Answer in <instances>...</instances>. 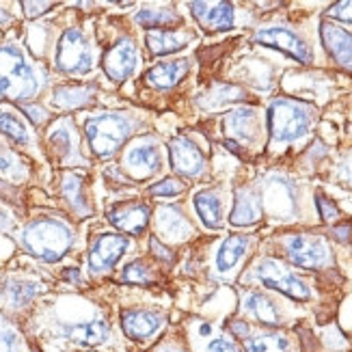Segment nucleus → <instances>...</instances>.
I'll return each mask as SVG.
<instances>
[{"label":"nucleus","mask_w":352,"mask_h":352,"mask_svg":"<svg viewBox=\"0 0 352 352\" xmlns=\"http://www.w3.org/2000/svg\"><path fill=\"white\" fill-rule=\"evenodd\" d=\"M24 249L41 262H58L67 255L74 244V232L60 221L37 219L22 232Z\"/></svg>","instance_id":"obj_1"},{"label":"nucleus","mask_w":352,"mask_h":352,"mask_svg":"<svg viewBox=\"0 0 352 352\" xmlns=\"http://www.w3.org/2000/svg\"><path fill=\"white\" fill-rule=\"evenodd\" d=\"M39 91V78L22 50L15 45L0 48V96L9 100H30Z\"/></svg>","instance_id":"obj_2"},{"label":"nucleus","mask_w":352,"mask_h":352,"mask_svg":"<svg viewBox=\"0 0 352 352\" xmlns=\"http://www.w3.org/2000/svg\"><path fill=\"white\" fill-rule=\"evenodd\" d=\"M314 113L309 106L294 100H274L268 109V126L274 143H292L311 128Z\"/></svg>","instance_id":"obj_3"},{"label":"nucleus","mask_w":352,"mask_h":352,"mask_svg":"<svg viewBox=\"0 0 352 352\" xmlns=\"http://www.w3.org/2000/svg\"><path fill=\"white\" fill-rule=\"evenodd\" d=\"M85 134L89 139L91 149H94L98 156L106 158L115 154L132 134V121L130 117L121 113H102V115L87 119Z\"/></svg>","instance_id":"obj_4"},{"label":"nucleus","mask_w":352,"mask_h":352,"mask_svg":"<svg viewBox=\"0 0 352 352\" xmlns=\"http://www.w3.org/2000/svg\"><path fill=\"white\" fill-rule=\"evenodd\" d=\"M56 67L65 74H87L94 69V50L78 28H67L56 45Z\"/></svg>","instance_id":"obj_5"},{"label":"nucleus","mask_w":352,"mask_h":352,"mask_svg":"<svg viewBox=\"0 0 352 352\" xmlns=\"http://www.w3.org/2000/svg\"><path fill=\"white\" fill-rule=\"evenodd\" d=\"M253 277L264 283L266 287L270 289H277V292L285 294L287 298L292 300H309L311 298V289L309 285L305 283L300 277L292 270H287L285 266H281L279 262H274V259H264V262H259L253 270Z\"/></svg>","instance_id":"obj_6"},{"label":"nucleus","mask_w":352,"mask_h":352,"mask_svg":"<svg viewBox=\"0 0 352 352\" xmlns=\"http://www.w3.org/2000/svg\"><path fill=\"white\" fill-rule=\"evenodd\" d=\"M283 249L287 259L300 268H322L331 262V251L324 238L296 234L283 240Z\"/></svg>","instance_id":"obj_7"},{"label":"nucleus","mask_w":352,"mask_h":352,"mask_svg":"<svg viewBox=\"0 0 352 352\" xmlns=\"http://www.w3.org/2000/svg\"><path fill=\"white\" fill-rule=\"evenodd\" d=\"M166 316L158 309L147 307H130L121 314V329H124L126 338L134 342H147L164 329Z\"/></svg>","instance_id":"obj_8"},{"label":"nucleus","mask_w":352,"mask_h":352,"mask_svg":"<svg viewBox=\"0 0 352 352\" xmlns=\"http://www.w3.org/2000/svg\"><path fill=\"white\" fill-rule=\"evenodd\" d=\"M255 41L289 54L292 58H296L298 63H311V58H314L309 45L305 43L294 30H289L285 26H268V28L257 30Z\"/></svg>","instance_id":"obj_9"},{"label":"nucleus","mask_w":352,"mask_h":352,"mask_svg":"<svg viewBox=\"0 0 352 352\" xmlns=\"http://www.w3.org/2000/svg\"><path fill=\"white\" fill-rule=\"evenodd\" d=\"M130 247V240L121 234H100L96 242L91 244L89 251V268L94 274H102L111 270L121 255H124Z\"/></svg>","instance_id":"obj_10"},{"label":"nucleus","mask_w":352,"mask_h":352,"mask_svg":"<svg viewBox=\"0 0 352 352\" xmlns=\"http://www.w3.org/2000/svg\"><path fill=\"white\" fill-rule=\"evenodd\" d=\"M60 338L82 348H100L111 340V324L106 318L96 316L82 322L65 324L60 329Z\"/></svg>","instance_id":"obj_11"},{"label":"nucleus","mask_w":352,"mask_h":352,"mask_svg":"<svg viewBox=\"0 0 352 352\" xmlns=\"http://www.w3.org/2000/svg\"><path fill=\"white\" fill-rule=\"evenodd\" d=\"M169 156H171V166L186 177H197L206 171V160L197 145L186 139V136H175L169 145Z\"/></svg>","instance_id":"obj_12"},{"label":"nucleus","mask_w":352,"mask_h":352,"mask_svg":"<svg viewBox=\"0 0 352 352\" xmlns=\"http://www.w3.org/2000/svg\"><path fill=\"white\" fill-rule=\"evenodd\" d=\"M136 63H139V52H136L134 41L121 39L113 45L109 52H106L104 72L109 74V78L121 82L136 69Z\"/></svg>","instance_id":"obj_13"},{"label":"nucleus","mask_w":352,"mask_h":352,"mask_svg":"<svg viewBox=\"0 0 352 352\" xmlns=\"http://www.w3.org/2000/svg\"><path fill=\"white\" fill-rule=\"evenodd\" d=\"M320 37H322L324 48L333 56L335 63L352 72V35L348 30L338 24L324 22L320 26Z\"/></svg>","instance_id":"obj_14"},{"label":"nucleus","mask_w":352,"mask_h":352,"mask_svg":"<svg viewBox=\"0 0 352 352\" xmlns=\"http://www.w3.org/2000/svg\"><path fill=\"white\" fill-rule=\"evenodd\" d=\"M41 283L20 279V277H9L0 283V298L11 309H24L41 294Z\"/></svg>","instance_id":"obj_15"},{"label":"nucleus","mask_w":352,"mask_h":352,"mask_svg":"<svg viewBox=\"0 0 352 352\" xmlns=\"http://www.w3.org/2000/svg\"><path fill=\"white\" fill-rule=\"evenodd\" d=\"M188 7L206 30H227L234 26V5L229 3H190Z\"/></svg>","instance_id":"obj_16"},{"label":"nucleus","mask_w":352,"mask_h":352,"mask_svg":"<svg viewBox=\"0 0 352 352\" xmlns=\"http://www.w3.org/2000/svg\"><path fill=\"white\" fill-rule=\"evenodd\" d=\"M160 162V149L154 141H139L126 151V164L136 175H154L162 166Z\"/></svg>","instance_id":"obj_17"},{"label":"nucleus","mask_w":352,"mask_h":352,"mask_svg":"<svg viewBox=\"0 0 352 352\" xmlns=\"http://www.w3.org/2000/svg\"><path fill=\"white\" fill-rule=\"evenodd\" d=\"M109 221L128 234H143L149 225V208L143 204H126L117 206L109 212Z\"/></svg>","instance_id":"obj_18"},{"label":"nucleus","mask_w":352,"mask_h":352,"mask_svg":"<svg viewBox=\"0 0 352 352\" xmlns=\"http://www.w3.org/2000/svg\"><path fill=\"white\" fill-rule=\"evenodd\" d=\"M262 219V199H259L251 188H240L236 192V201L229 223L236 227H249Z\"/></svg>","instance_id":"obj_19"},{"label":"nucleus","mask_w":352,"mask_h":352,"mask_svg":"<svg viewBox=\"0 0 352 352\" xmlns=\"http://www.w3.org/2000/svg\"><path fill=\"white\" fill-rule=\"evenodd\" d=\"M242 311L255 318L257 322L268 324V327H277L281 322L277 305L262 292H244L242 294Z\"/></svg>","instance_id":"obj_20"},{"label":"nucleus","mask_w":352,"mask_h":352,"mask_svg":"<svg viewBox=\"0 0 352 352\" xmlns=\"http://www.w3.org/2000/svg\"><path fill=\"white\" fill-rule=\"evenodd\" d=\"M264 197L274 217H279V219L292 217L296 201H294V190L285 179H270L264 188Z\"/></svg>","instance_id":"obj_21"},{"label":"nucleus","mask_w":352,"mask_h":352,"mask_svg":"<svg viewBox=\"0 0 352 352\" xmlns=\"http://www.w3.org/2000/svg\"><path fill=\"white\" fill-rule=\"evenodd\" d=\"M188 74V60L175 58L169 63H160L145 74V82L154 89H171Z\"/></svg>","instance_id":"obj_22"},{"label":"nucleus","mask_w":352,"mask_h":352,"mask_svg":"<svg viewBox=\"0 0 352 352\" xmlns=\"http://www.w3.org/2000/svg\"><path fill=\"white\" fill-rule=\"evenodd\" d=\"M225 128L227 132L236 136L238 141L251 143L259 130V119L255 109H234L225 117Z\"/></svg>","instance_id":"obj_23"},{"label":"nucleus","mask_w":352,"mask_h":352,"mask_svg":"<svg viewBox=\"0 0 352 352\" xmlns=\"http://www.w3.org/2000/svg\"><path fill=\"white\" fill-rule=\"evenodd\" d=\"M192 204H195V210L199 214V219L204 221L206 227L219 229L223 225V204H221V197L214 190L197 192L195 199H192Z\"/></svg>","instance_id":"obj_24"},{"label":"nucleus","mask_w":352,"mask_h":352,"mask_svg":"<svg viewBox=\"0 0 352 352\" xmlns=\"http://www.w3.org/2000/svg\"><path fill=\"white\" fill-rule=\"evenodd\" d=\"M251 238L249 236H229L217 251V268L221 272H229L240 264V259L247 255Z\"/></svg>","instance_id":"obj_25"},{"label":"nucleus","mask_w":352,"mask_h":352,"mask_svg":"<svg viewBox=\"0 0 352 352\" xmlns=\"http://www.w3.org/2000/svg\"><path fill=\"white\" fill-rule=\"evenodd\" d=\"M188 37L182 33H173V30H149L145 35V45L151 54L162 56V54H173L177 50L186 48Z\"/></svg>","instance_id":"obj_26"},{"label":"nucleus","mask_w":352,"mask_h":352,"mask_svg":"<svg viewBox=\"0 0 352 352\" xmlns=\"http://www.w3.org/2000/svg\"><path fill=\"white\" fill-rule=\"evenodd\" d=\"M156 223H158V232L160 234L175 238V240H184V238H188L192 234L190 223L184 219V214L173 206L160 208Z\"/></svg>","instance_id":"obj_27"},{"label":"nucleus","mask_w":352,"mask_h":352,"mask_svg":"<svg viewBox=\"0 0 352 352\" xmlns=\"http://www.w3.org/2000/svg\"><path fill=\"white\" fill-rule=\"evenodd\" d=\"M244 348L247 352H292L289 340L283 333L277 331H264V333H253L244 340Z\"/></svg>","instance_id":"obj_28"},{"label":"nucleus","mask_w":352,"mask_h":352,"mask_svg":"<svg viewBox=\"0 0 352 352\" xmlns=\"http://www.w3.org/2000/svg\"><path fill=\"white\" fill-rule=\"evenodd\" d=\"M52 102L54 106H58V109H63V111L80 109V106L94 102V89L91 87H58L54 91Z\"/></svg>","instance_id":"obj_29"},{"label":"nucleus","mask_w":352,"mask_h":352,"mask_svg":"<svg viewBox=\"0 0 352 352\" xmlns=\"http://www.w3.org/2000/svg\"><path fill=\"white\" fill-rule=\"evenodd\" d=\"M177 13L173 9H164V7H154V9H141L134 15V22L143 26V28H151V30H162V26H173L177 24Z\"/></svg>","instance_id":"obj_30"},{"label":"nucleus","mask_w":352,"mask_h":352,"mask_svg":"<svg viewBox=\"0 0 352 352\" xmlns=\"http://www.w3.org/2000/svg\"><path fill=\"white\" fill-rule=\"evenodd\" d=\"M63 195L69 201V206L78 212V214H87L89 206L85 199V190H82V177L76 173H67L63 177Z\"/></svg>","instance_id":"obj_31"},{"label":"nucleus","mask_w":352,"mask_h":352,"mask_svg":"<svg viewBox=\"0 0 352 352\" xmlns=\"http://www.w3.org/2000/svg\"><path fill=\"white\" fill-rule=\"evenodd\" d=\"M121 281L130 283V285H151L156 281V277H154V272L149 270L147 262H143V259H134V262H130L124 268Z\"/></svg>","instance_id":"obj_32"},{"label":"nucleus","mask_w":352,"mask_h":352,"mask_svg":"<svg viewBox=\"0 0 352 352\" xmlns=\"http://www.w3.org/2000/svg\"><path fill=\"white\" fill-rule=\"evenodd\" d=\"M0 132H3L5 136H9V139L15 141V143H28L30 141L26 126L18 117L7 113V111L0 113Z\"/></svg>","instance_id":"obj_33"},{"label":"nucleus","mask_w":352,"mask_h":352,"mask_svg":"<svg viewBox=\"0 0 352 352\" xmlns=\"http://www.w3.org/2000/svg\"><path fill=\"white\" fill-rule=\"evenodd\" d=\"M0 352H24L20 333L5 320H0Z\"/></svg>","instance_id":"obj_34"},{"label":"nucleus","mask_w":352,"mask_h":352,"mask_svg":"<svg viewBox=\"0 0 352 352\" xmlns=\"http://www.w3.org/2000/svg\"><path fill=\"white\" fill-rule=\"evenodd\" d=\"M50 143L56 149V154L63 160H67V158H72L76 154V147H74V141H72L69 128H54V132L50 134Z\"/></svg>","instance_id":"obj_35"},{"label":"nucleus","mask_w":352,"mask_h":352,"mask_svg":"<svg viewBox=\"0 0 352 352\" xmlns=\"http://www.w3.org/2000/svg\"><path fill=\"white\" fill-rule=\"evenodd\" d=\"M186 190V184L175 179V177H166L156 182L154 186H149V195L151 197H177Z\"/></svg>","instance_id":"obj_36"},{"label":"nucleus","mask_w":352,"mask_h":352,"mask_svg":"<svg viewBox=\"0 0 352 352\" xmlns=\"http://www.w3.org/2000/svg\"><path fill=\"white\" fill-rule=\"evenodd\" d=\"M316 206H318V210H320V217H322L324 221H335V219H340V208L335 206L329 197L318 195V197H316Z\"/></svg>","instance_id":"obj_37"},{"label":"nucleus","mask_w":352,"mask_h":352,"mask_svg":"<svg viewBox=\"0 0 352 352\" xmlns=\"http://www.w3.org/2000/svg\"><path fill=\"white\" fill-rule=\"evenodd\" d=\"M0 171L7 175L18 173V158H15L13 151H9L3 143H0Z\"/></svg>","instance_id":"obj_38"},{"label":"nucleus","mask_w":352,"mask_h":352,"mask_svg":"<svg viewBox=\"0 0 352 352\" xmlns=\"http://www.w3.org/2000/svg\"><path fill=\"white\" fill-rule=\"evenodd\" d=\"M208 352H240L236 342H232L225 335H219V338H214L210 344H208Z\"/></svg>","instance_id":"obj_39"},{"label":"nucleus","mask_w":352,"mask_h":352,"mask_svg":"<svg viewBox=\"0 0 352 352\" xmlns=\"http://www.w3.org/2000/svg\"><path fill=\"white\" fill-rule=\"evenodd\" d=\"M327 15H331V18H338V20H344V22H352V0H348V3H338L333 5Z\"/></svg>","instance_id":"obj_40"},{"label":"nucleus","mask_w":352,"mask_h":352,"mask_svg":"<svg viewBox=\"0 0 352 352\" xmlns=\"http://www.w3.org/2000/svg\"><path fill=\"white\" fill-rule=\"evenodd\" d=\"M149 249H151V255H156L158 259H162V262H173V253L162 247V244L158 242V238H149Z\"/></svg>","instance_id":"obj_41"},{"label":"nucleus","mask_w":352,"mask_h":352,"mask_svg":"<svg viewBox=\"0 0 352 352\" xmlns=\"http://www.w3.org/2000/svg\"><path fill=\"white\" fill-rule=\"evenodd\" d=\"M229 329H232V333L236 335V338H242V340H247L249 338V324L247 322H242V320H236V322L229 324Z\"/></svg>","instance_id":"obj_42"},{"label":"nucleus","mask_w":352,"mask_h":352,"mask_svg":"<svg viewBox=\"0 0 352 352\" xmlns=\"http://www.w3.org/2000/svg\"><path fill=\"white\" fill-rule=\"evenodd\" d=\"M24 7H26V15H30V18H33V15L45 11L50 5L48 3H24Z\"/></svg>","instance_id":"obj_43"},{"label":"nucleus","mask_w":352,"mask_h":352,"mask_svg":"<svg viewBox=\"0 0 352 352\" xmlns=\"http://www.w3.org/2000/svg\"><path fill=\"white\" fill-rule=\"evenodd\" d=\"M41 113H43L41 109H26V115L33 117L35 124H39V121H43V119H45V115H41Z\"/></svg>","instance_id":"obj_44"},{"label":"nucleus","mask_w":352,"mask_h":352,"mask_svg":"<svg viewBox=\"0 0 352 352\" xmlns=\"http://www.w3.org/2000/svg\"><path fill=\"white\" fill-rule=\"evenodd\" d=\"M63 277L69 279V281H74V283H80V274H78V270H76V268L74 270H65Z\"/></svg>","instance_id":"obj_45"},{"label":"nucleus","mask_w":352,"mask_h":352,"mask_svg":"<svg viewBox=\"0 0 352 352\" xmlns=\"http://www.w3.org/2000/svg\"><path fill=\"white\" fill-rule=\"evenodd\" d=\"M158 352H188V350H184L179 346H173V344H164V346L158 348Z\"/></svg>","instance_id":"obj_46"},{"label":"nucleus","mask_w":352,"mask_h":352,"mask_svg":"<svg viewBox=\"0 0 352 352\" xmlns=\"http://www.w3.org/2000/svg\"><path fill=\"white\" fill-rule=\"evenodd\" d=\"M348 232H350V227H338L335 229V236H338L340 240H348Z\"/></svg>","instance_id":"obj_47"},{"label":"nucleus","mask_w":352,"mask_h":352,"mask_svg":"<svg viewBox=\"0 0 352 352\" xmlns=\"http://www.w3.org/2000/svg\"><path fill=\"white\" fill-rule=\"evenodd\" d=\"M5 227H9V219H7V214L0 212V229H5Z\"/></svg>","instance_id":"obj_48"},{"label":"nucleus","mask_w":352,"mask_h":352,"mask_svg":"<svg viewBox=\"0 0 352 352\" xmlns=\"http://www.w3.org/2000/svg\"><path fill=\"white\" fill-rule=\"evenodd\" d=\"M7 20H9V15L5 13V9H3V7H0V24L7 22Z\"/></svg>","instance_id":"obj_49"}]
</instances>
